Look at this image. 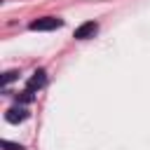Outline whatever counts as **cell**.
I'll return each mask as SVG.
<instances>
[{
	"label": "cell",
	"mask_w": 150,
	"mask_h": 150,
	"mask_svg": "<svg viewBox=\"0 0 150 150\" xmlns=\"http://www.w3.org/2000/svg\"><path fill=\"white\" fill-rule=\"evenodd\" d=\"M63 26V21L61 19H56V16H42V19H35V21H30V30H54V28H61Z\"/></svg>",
	"instance_id": "1"
},
{
	"label": "cell",
	"mask_w": 150,
	"mask_h": 150,
	"mask_svg": "<svg viewBox=\"0 0 150 150\" xmlns=\"http://www.w3.org/2000/svg\"><path fill=\"white\" fill-rule=\"evenodd\" d=\"M96 30H98V23L96 21H87V23L75 28V40H89V38L96 35Z\"/></svg>",
	"instance_id": "2"
},
{
	"label": "cell",
	"mask_w": 150,
	"mask_h": 150,
	"mask_svg": "<svg viewBox=\"0 0 150 150\" xmlns=\"http://www.w3.org/2000/svg\"><path fill=\"white\" fill-rule=\"evenodd\" d=\"M26 117H28V110L21 108V105H14V108H9V110L5 112V120H7L9 124H19V122H23Z\"/></svg>",
	"instance_id": "3"
},
{
	"label": "cell",
	"mask_w": 150,
	"mask_h": 150,
	"mask_svg": "<svg viewBox=\"0 0 150 150\" xmlns=\"http://www.w3.org/2000/svg\"><path fill=\"white\" fill-rule=\"evenodd\" d=\"M45 82H47V73H45V70H35V73H33V77L28 80V87H26V89H30V91L42 89V87H45Z\"/></svg>",
	"instance_id": "4"
},
{
	"label": "cell",
	"mask_w": 150,
	"mask_h": 150,
	"mask_svg": "<svg viewBox=\"0 0 150 150\" xmlns=\"http://www.w3.org/2000/svg\"><path fill=\"white\" fill-rule=\"evenodd\" d=\"M33 98H35V96H33V91H30V89H26V91H21V94H19V101H23V103H30Z\"/></svg>",
	"instance_id": "5"
},
{
	"label": "cell",
	"mask_w": 150,
	"mask_h": 150,
	"mask_svg": "<svg viewBox=\"0 0 150 150\" xmlns=\"http://www.w3.org/2000/svg\"><path fill=\"white\" fill-rule=\"evenodd\" d=\"M2 148H5V150H26L23 145H19V143H12V141H2Z\"/></svg>",
	"instance_id": "6"
},
{
	"label": "cell",
	"mask_w": 150,
	"mask_h": 150,
	"mask_svg": "<svg viewBox=\"0 0 150 150\" xmlns=\"http://www.w3.org/2000/svg\"><path fill=\"white\" fill-rule=\"evenodd\" d=\"M16 77H19V73H16V70H9V73H5L2 82H5V84H9V82H12V80H16Z\"/></svg>",
	"instance_id": "7"
}]
</instances>
